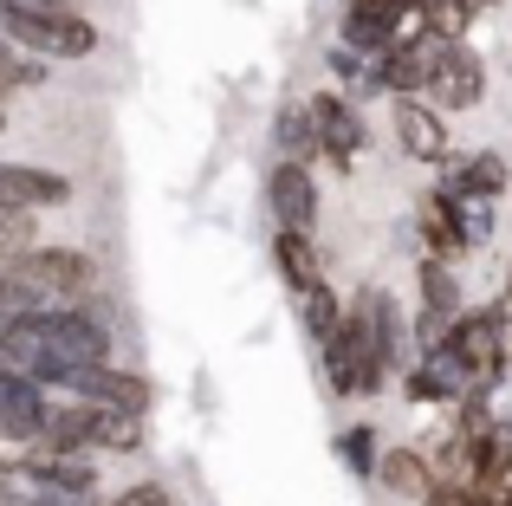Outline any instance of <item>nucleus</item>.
<instances>
[{
	"mask_svg": "<svg viewBox=\"0 0 512 506\" xmlns=\"http://www.w3.org/2000/svg\"><path fill=\"white\" fill-rule=\"evenodd\" d=\"M428 506H480V500H474L467 481H435V487H428Z\"/></svg>",
	"mask_w": 512,
	"mask_h": 506,
	"instance_id": "obj_27",
	"label": "nucleus"
},
{
	"mask_svg": "<svg viewBox=\"0 0 512 506\" xmlns=\"http://www.w3.org/2000/svg\"><path fill=\"white\" fill-rule=\"evenodd\" d=\"M0 130H7V104H0Z\"/></svg>",
	"mask_w": 512,
	"mask_h": 506,
	"instance_id": "obj_29",
	"label": "nucleus"
},
{
	"mask_svg": "<svg viewBox=\"0 0 512 506\" xmlns=\"http://www.w3.org/2000/svg\"><path fill=\"white\" fill-rule=\"evenodd\" d=\"M506 506H512V481H506Z\"/></svg>",
	"mask_w": 512,
	"mask_h": 506,
	"instance_id": "obj_30",
	"label": "nucleus"
},
{
	"mask_svg": "<svg viewBox=\"0 0 512 506\" xmlns=\"http://www.w3.org/2000/svg\"><path fill=\"white\" fill-rule=\"evenodd\" d=\"M409 26H422V20L402 7H383V0H363V7H344V46H357L363 59H383Z\"/></svg>",
	"mask_w": 512,
	"mask_h": 506,
	"instance_id": "obj_13",
	"label": "nucleus"
},
{
	"mask_svg": "<svg viewBox=\"0 0 512 506\" xmlns=\"http://www.w3.org/2000/svg\"><path fill=\"white\" fill-rule=\"evenodd\" d=\"M402 351H409V325H402L396 292H383V286H363L357 299L344 305V325L318 344L325 377H331L338 396H376Z\"/></svg>",
	"mask_w": 512,
	"mask_h": 506,
	"instance_id": "obj_2",
	"label": "nucleus"
},
{
	"mask_svg": "<svg viewBox=\"0 0 512 506\" xmlns=\"http://www.w3.org/2000/svg\"><path fill=\"white\" fill-rule=\"evenodd\" d=\"M402 390H409V403H467V396H480V377L461 357V344L435 338V344H422V357L409 364Z\"/></svg>",
	"mask_w": 512,
	"mask_h": 506,
	"instance_id": "obj_7",
	"label": "nucleus"
},
{
	"mask_svg": "<svg viewBox=\"0 0 512 506\" xmlns=\"http://www.w3.org/2000/svg\"><path fill=\"white\" fill-rule=\"evenodd\" d=\"M33 448H59V455H137L143 448V416L117 403H85L65 396L46 416V429L33 435Z\"/></svg>",
	"mask_w": 512,
	"mask_h": 506,
	"instance_id": "obj_3",
	"label": "nucleus"
},
{
	"mask_svg": "<svg viewBox=\"0 0 512 506\" xmlns=\"http://www.w3.org/2000/svg\"><path fill=\"white\" fill-rule=\"evenodd\" d=\"M467 481H474V487H506L512 481V422H493V429L474 442Z\"/></svg>",
	"mask_w": 512,
	"mask_h": 506,
	"instance_id": "obj_20",
	"label": "nucleus"
},
{
	"mask_svg": "<svg viewBox=\"0 0 512 506\" xmlns=\"http://www.w3.org/2000/svg\"><path fill=\"white\" fill-rule=\"evenodd\" d=\"M266 208L279 215V228H312L318 221V176L286 156V163L266 176Z\"/></svg>",
	"mask_w": 512,
	"mask_h": 506,
	"instance_id": "obj_14",
	"label": "nucleus"
},
{
	"mask_svg": "<svg viewBox=\"0 0 512 506\" xmlns=\"http://www.w3.org/2000/svg\"><path fill=\"white\" fill-rule=\"evenodd\" d=\"M312 117H318V137H325V156L338 169L357 163V150H363V117H357V104L338 98V91H318L312 98Z\"/></svg>",
	"mask_w": 512,
	"mask_h": 506,
	"instance_id": "obj_15",
	"label": "nucleus"
},
{
	"mask_svg": "<svg viewBox=\"0 0 512 506\" xmlns=\"http://www.w3.org/2000/svg\"><path fill=\"white\" fill-rule=\"evenodd\" d=\"M104 357H111V331L98 312H52V305L0 312V364L20 377L59 383L85 364H104Z\"/></svg>",
	"mask_w": 512,
	"mask_h": 506,
	"instance_id": "obj_1",
	"label": "nucleus"
},
{
	"mask_svg": "<svg viewBox=\"0 0 512 506\" xmlns=\"http://www.w3.org/2000/svg\"><path fill=\"white\" fill-rule=\"evenodd\" d=\"M441 46H448V39H435L428 26H422V33H402L383 59H370V85L376 91H396V98H402V91H428Z\"/></svg>",
	"mask_w": 512,
	"mask_h": 506,
	"instance_id": "obj_8",
	"label": "nucleus"
},
{
	"mask_svg": "<svg viewBox=\"0 0 512 506\" xmlns=\"http://www.w3.org/2000/svg\"><path fill=\"white\" fill-rule=\"evenodd\" d=\"M13 279H20L33 299H85L91 286H98V260H91L85 247H20L7 266Z\"/></svg>",
	"mask_w": 512,
	"mask_h": 506,
	"instance_id": "obj_6",
	"label": "nucleus"
},
{
	"mask_svg": "<svg viewBox=\"0 0 512 506\" xmlns=\"http://www.w3.org/2000/svg\"><path fill=\"white\" fill-rule=\"evenodd\" d=\"M0 202L13 208H65L72 182L59 169H33V163H0Z\"/></svg>",
	"mask_w": 512,
	"mask_h": 506,
	"instance_id": "obj_16",
	"label": "nucleus"
},
{
	"mask_svg": "<svg viewBox=\"0 0 512 506\" xmlns=\"http://www.w3.org/2000/svg\"><path fill=\"white\" fill-rule=\"evenodd\" d=\"M111 506H175V500H169L163 481H143V487H130V494H117Z\"/></svg>",
	"mask_w": 512,
	"mask_h": 506,
	"instance_id": "obj_28",
	"label": "nucleus"
},
{
	"mask_svg": "<svg viewBox=\"0 0 512 506\" xmlns=\"http://www.w3.org/2000/svg\"><path fill=\"white\" fill-rule=\"evenodd\" d=\"M0 33L39 59H91L98 26L78 13V0H0Z\"/></svg>",
	"mask_w": 512,
	"mask_h": 506,
	"instance_id": "obj_5",
	"label": "nucleus"
},
{
	"mask_svg": "<svg viewBox=\"0 0 512 506\" xmlns=\"http://www.w3.org/2000/svg\"><path fill=\"white\" fill-rule=\"evenodd\" d=\"M338 455H344V468L357 474V481H370V474L383 468V448H376V429H370V422H350V429L338 435Z\"/></svg>",
	"mask_w": 512,
	"mask_h": 506,
	"instance_id": "obj_24",
	"label": "nucleus"
},
{
	"mask_svg": "<svg viewBox=\"0 0 512 506\" xmlns=\"http://www.w3.org/2000/svg\"><path fill=\"white\" fill-rule=\"evenodd\" d=\"M299 318H305V331H312V338L325 344L331 331L344 325V305H338V292H331V286H312V292H299Z\"/></svg>",
	"mask_w": 512,
	"mask_h": 506,
	"instance_id": "obj_25",
	"label": "nucleus"
},
{
	"mask_svg": "<svg viewBox=\"0 0 512 506\" xmlns=\"http://www.w3.org/2000/svg\"><path fill=\"white\" fill-rule=\"evenodd\" d=\"M273 266H279V279H286L292 292L325 286V260H318L312 228H279V234H273Z\"/></svg>",
	"mask_w": 512,
	"mask_h": 506,
	"instance_id": "obj_18",
	"label": "nucleus"
},
{
	"mask_svg": "<svg viewBox=\"0 0 512 506\" xmlns=\"http://www.w3.org/2000/svg\"><path fill=\"white\" fill-rule=\"evenodd\" d=\"M0 506H98V468L59 448H39L33 461H0Z\"/></svg>",
	"mask_w": 512,
	"mask_h": 506,
	"instance_id": "obj_4",
	"label": "nucleus"
},
{
	"mask_svg": "<svg viewBox=\"0 0 512 506\" xmlns=\"http://www.w3.org/2000/svg\"><path fill=\"white\" fill-rule=\"evenodd\" d=\"M474 13H480V0H422V26L435 39H467Z\"/></svg>",
	"mask_w": 512,
	"mask_h": 506,
	"instance_id": "obj_23",
	"label": "nucleus"
},
{
	"mask_svg": "<svg viewBox=\"0 0 512 506\" xmlns=\"http://www.w3.org/2000/svg\"><path fill=\"white\" fill-rule=\"evenodd\" d=\"M428 98H435L441 111H474V104L487 98V65H480V52L467 46V39H448V46H441Z\"/></svg>",
	"mask_w": 512,
	"mask_h": 506,
	"instance_id": "obj_9",
	"label": "nucleus"
},
{
	"mask_svg": "<svg viewBox=\"0 0 512 506\" xmlns=\"http://www.w3.org/2000/svg\"><path fill=\"white\" fill-rule=\"evenodd\" d=\"M506 182H512V169H506V156H500V150H474V156H461V163L448 169V189L487 195V202H500Z\"/></svg>",
	"mask_w": 512,
	"mask_h": 506,
	"instance_id": "obj_19",
	"label": "nucleus"
},
{
	"mask_svg": "<svg viewBox=\"0 0 512 506\" xmlns=\"http://www.w3.org/2000/svg\"><path fill=\"white\" fill-rule=\"evenodd\" d=\"M376 481H383V487H396V494H409V500H428V487H435L441 474H435V461H428L422 448H396V455H383Z\"/></svg>",
	"mask_w": 512,
	"mask_h": 506,
	"instance_id": "obj_21",
	"label": "nucleus"
},
{
	"mask_svg": "<svg viewBox=\"0 0 512 506\" xmlns=\"http://www.w3.org/2000/svg\"><path fill=\"white\" fill-rule=\"evenodd\" d=\"M422 241H428V253H441V260H461V253H474L467 247V228H461V195L441 182L435 195H422Z\"/></svg>",
	"mask_w": 512,
	"mask_h": 506,
	"instance_id": "obj_17",
	"label": "nucleus"
},
{
	"mask_svg": "<svg viewBox=\"0 0 512 506\" xmlns=\"http://www.w3.org/2000/svg\"><path fill=\"white\" fill-rule=\"evenodd\" d=\"M389 124H396L402 156H415V163H448V124H441V104H435V98H422V91H402Z\"/></svg>",
	"mask_w": 512,
	"mask_h": 506,
	"instance_id": "obj_10",
	"label": "nucleus"
},
{
	"mask_svg": "<svg viewBox=\"0 0 512 506\" xmlns=\"http://www.w3.org/2000/svg\"><path fill=\"white\" fill-rule=\"evenodd\" d=\"M279 156H292V163H312V156H325V137H318L312 98H305V104H286V111H279Z\"/></svg>",
	"mask_w": 512,
	"mask_h": 506,
	"instance_id": "obj_22",
	"label": "nucleus"
},
{
	"mask_svg": "<svg viewBox=\"0 0 512 506\" xmlns=\"http://www.w3.org/2000/svg\"><path fill=\"white\" fill-rule=\"evenodd\" d=\"M52 403L39 390V377H20V370L0 364V442H33L46 429Z\"/></svg>",
	"mask_w": 512,
	"mask_h": 506,
	"instance_id": "obj_12",
	"label": "nucleus"
},
{
	"mask_svg": "<svg viewBox=\"0 0 512 506\" xmlns=\"http://www.w3.org/2000/svg\"><path fill=\"white\" fill-rule=\"evenodd\" d=\"M26 241H33V208L0 202V253H20Z\"/></svg>",
	"mask_w": 512,
	"mask_h": 506,
	"instance_id": "obj_26",
	"label": "nucleus"
},
{
	"mask_svg": "<svg viewBox=\"0 0 512 506\" xmlns=\"http://www.w3.org/2000/svg\"><path fill=\"white\" fill-rule=\"evenodd\" d=\"M480 7H493V0H480Z\"/></svg>",
	"mask_w": 512,
	"mask_h": 506,
	"instance_id": "obj_31",
	"label": "nucleus"
},
{
	"mask_svg": "<svg viewBox=\"0 0 512 506\" xmlns=\"http://www.w3.org/2000/svg\"><path fill=\"white\" fill-rule=\"evenodd\" d=\"M59 390H65V396H85V403L137 409V416L156 403L150 377H137V370H111V364H85V370H72V377H59Z\"/></svg>",
	"mask_w": 512,
	"mask_h": 506,
	"instance_id": "obj_11",
	"label": "nucleus"
}]
</instances>
